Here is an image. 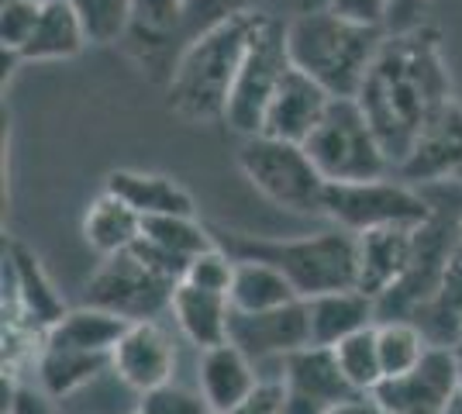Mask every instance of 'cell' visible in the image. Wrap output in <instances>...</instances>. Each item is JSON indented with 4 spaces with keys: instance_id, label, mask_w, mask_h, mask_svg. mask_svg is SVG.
Instances as JSON below:
<instances>
[{
    "instance_id": "cell-1",
    "label": "cell",
    "mask_w": 462,
    "mask_h": 414,
    "mask_svg": "<svg viewBox=\"0 0 462 414\" xmlns=\"http://www.w3.org/2000/svg\"><path fill=\"white\" fill-rule=\"evenodd\" d=\"M356 100L397 170L424 124L452 100V77L442 60L439 32L428 24L386 32Z\"/></svg>"
},
{
    "instance_id": "cell-2",
    "label": "cell",
    "mask_w": 462,
    "mask_h": 414,
    "mask_svg": "<svg viewBox=\"0 0 462 414\" xmlns=\"http://www.w3.org/2000/svg\"><path fill=\"white\" fill-rule=\"evenodd\" d=\"M263 14H238L183 45L173 66V77L166 79L170 111L187 124H214L225 121L228 100L235 90L238 69L245 62L252 35L259 32Z\"/></svg>"
},
{
    "instance_id": "cell-3",
    "label": "cell",
    "mask_w": 462,
    "mask_h": 414,
    "mask_svg": "<svg viewBox=\"0 0 462 414\" xmlns=\"http://www.w3.org/2000/svg\"><path fill=\"white\" fill-rule=\"evenodd\" d=\"M383 39L386 28L346 18L331 7L300 11L287 21L290 62L318 79L331 97H359Z\"/></svg>"
},
{
    "instance_id": "cell-4",
    "label": "cell",
    "mask_w": 462,
    "mask_h": 414,
    "mask_svg": "<svg viewBox=\"0 0 462 414\" xmlns=\"http://www.w3.org/2000/svg\"><path fill=\"white\" fill-rule=\"evenodd\" d=\"M211 235L235 259H259L276 266L293 283L300 300L352 290L359 276V242L338 225L300 238H263L225 228H211Z\"/></svg>"
},
{
    "instance_id": "cell-5",
    "label": "cell",
    "mask_w": 462,
    "mask_h": 414,
    "mask_svg": "<svg viewBox=\"0 0 462 414\" xmlns=\"http://www.w3.org/2000/svg\"><path fill=\"white\" fill-rule=\"evenodd\" d=\"M304 149L328 183H359L393 173L383 142L373 132L366 111L356 97L331 100L325 121L314 128Z\"/></svg>"
},
{
    "instance_id": "cell-6",
    "label": "cell",
    "mask_w": 462,
    "mask_h": 414,
    "mask_svg": "<svg viewBox=\"0 0 462 414\" xmlns=\"http://www.w3.org/2000/svg\"><path fill=\"white\" fill-rule=\"evenodd\" d=\"M238 170L273 207L290 215H325L328 179L310 162L304 145L280 142L270 135L242 138Z\"/></svg>"
},
{
    "instance_id": "cell-7",
    "label": "cell",
    "mask_w": 462,
    "mask_h": 414,
    "mask_svg": "<svg viewBox=\"0 0 462 414\" xmlns=\"http://www.w3.org/2000/svg\"><path fill=\"white\" fill-rule=\"evenodd\" d=\"M331 225L352 235L380 232V228H424L435 221V211L418 187H411L393 173L359 183H328L325 215Z\"/></svg>"
},
{
    "instance_id": "cell-8",
    "label": "cell",
    "mask_w": 462,
    "mask_h": 414,
    "mask_svg": "<svg viewBox=\"0 0 462 414\" xmlns=\"http://www.w3.org/2000/svg\"><path fill=\"white\" fill-rule=\"evenodd\" d=\"M176 287H180L176 276L159 270L138 245H132L128 253L107 256L97 266L94 276L83 287L79 304L111 311V315L125 317L128 325L159 321L162 311H170Z\"/></svg>"
},
{
    "instance_id": "cell-9",
    "label": "cell",
    "mask_w": 462,
    "mask_h": 414,
    "mask_svg": "<svg viewBox=\"0 0 462 414\" xmlns=\"http://www.w3.org/2000/svg\"><path fill=\"white\" fill-rule=\"evenodd\" d=\"M290 69H293V62H290L287 49V24L263 14L259 32L252 35L245 62H242L238 79H235L228 115H225V124L235 135L252 138L263 132L266 111H270L273 97H276V90Z\"/></svg>"
},
{
    "instance_id": "cell-10",
    "label": "cell",
    "mask_w": 462,
    "mask_h": 414,
    "mask_svg": "<svg viewBox=\"0 0 462 414\" xmlns=\"http://www.w3.org/2000/svg\"><path fill=\"white\" fill-rule=\"evenodd\" d=\"M459 387L462 359L452 349L431 345L411 373L390 376L369 397L386 414H445L456 404Z\"/></svg>"
},
{
    "instance_id": "cell-11",
    "label": "cell",
    "mask_w": 462,
    "mask_h": 414,
    "mask_svg": "<svg viewBox=\"0 0 462 414\" xmlns=\"http://www.w3.org/2000/svg\"><path fill=\"white\" fill-rule=\"evenodd\" d=\"M228 342H235L259 370L263 366H276L280 370L287 355L314 345L310 342L308 300H293V304L273 308V311H259V315L231 311Z\"/></svg>"
},
{
    "instance_id": "cell-12",
    "label": "cell",
    "mask_w": 462,
    "mask_h": 414,
    "mask_svg": "<svg viewBox=\"0 0 462 414\" xmlns=\"http://www.w3.org/2000/svg\"><path fill=\"white\" fill-rule=\"evenodd\" d=\"M125 45L138 60L142 73L149 69L170 79L187 45V0H132Z\"/></svg>"
},
{
    "instance_id": "cell-13",
    "label": "cell",
    "mask_w": 462,
    "mask_h": 414,
    "mask_svg": "<svg viewBox=\"0 0 462 414\" xmlns=\"http://www.w3.org/2000/svg\"><path fill=\"white\" fill-rule=\"evenodd\" d=\"M393 177L411 187L462 183V104L456 97L424 124L411 152L401 159Z\"/></svg>"
},
{
    "instance_id": "cell-14",
    "label": "cell",
    "mask_w": 462,
    "mask_h": 414,
    "mask_svg": "<svg viewBox=\"0 0 462 414\" xmlns=\"http://www.w3.org/2000/svg\"><path fill=\"white\" fill-rule=\"evenodd\" d=\"M4 287L11 290V308H14L11 328H21L24 336H35L42 342L49 336V328L66 315V304L52 290L39 259L21 242L4 245Z\"/></svg>"
},
{
    "instance_id": "cell-15",
    "label": "cell",
    "mask_w": 462,
    "mask_h": 414,
    "mask_svg": "<svg viewBox=\"0 0 462 414\" xmlns=\"http://www.w3.org/2000/svg\"><path fill=\"white\" fill-rule=\"evenodd\" d=\"M115 373L135 391L152 394L176 376V345L159 321H135L115 345Z\"/></svg>"
},
{
    "instance_id": "cell-16",
    "label": "cell",
    "mask_w": 462,
    "mask_h": 414,
    "mask_svg": "<svg viewBox=\"0 0 462 414\" xmlns=\"http://www.w3.org/2000/svg\"><path fill=\"white\" fill-rule=\"evenodd\" d=\"M331 100L335 97L328 94L318 79H310L308 73H300V69L293 66L287 77H283V83H280L276 97H273L259 135L304 145V142L314 135V128L325 121Z\"/></svg>"
},
{
    "instance_id": "cell-17",
    "label": "cell",
    "mask_w": 462,
    "mask_h": 414,
    "mask_svg": "<svg viewBox=\"0 0 462 414\" xmlns=\"http://www.w3.org/2000/svg\"><path fill=\"white\" fill-rule=\"evenodd\" d=\"M280 380L287 387V397L308 404L318 414H328L352 397H369L352 391V383L338 370L335 349H321V345H308L300 353L287 355L280 366Z\"/></svg>"
},
{
    "instance_id": "cell-18",
    "label": "cell",
    "mask_w": 462,
    "mask_h": 414,
    "mask_svg": "<svg viewBox=\"0 0 462 414\" xmlns=\"http://www.w3.org/2000/svg\"><path fill=\"white\" fill-rule=\"evenodd\" d=\"M418 232L414 228H380V232L356 235V242H359L356 290L369 294L373 300H383L411 273L414 256H418Z\"/></svg>"
},
{
    "instance_id": "cell-19",
    "label": "cell",
    "mask_w": 462,
    "mask_h": 414,
    "mask_svg": "<svg viewBox=\"0 0 462 414\" xmlns=\"http://www.w3.org/2000/svg\"><path fill=\"white\" fill-rule=\"evenodd\" d=\"M259 366L235 342L204 349L197 359V394L208 400L211 414H225L242 404L259 387Z\"/></svg>"
},
{
    "instance_id": "cell-20",
    "label": "cell",
    "mask_w": 462,
    "mask_h": 414,
    "mask_svg": "<svg viewBox=\"0 0 462 414\" xmlns=\"http://www.w3.org/2000/svg\"><path fill=\"white\" fill-rule=\"evenodd\" d=\"M170 315H173L176 328L183 332V338L197 345L200 353L214 349V345H225L231 336V300L228 294H214V290H200L180 280L170 304Z\"/></svg>"
},
{
    "instance_id": "cell-21",
    "label": "cell",
    "mask_w": 462,
    "mask_h": 414,
    "mask_svg": "<svg viewBox=\"0 0 462 414\" xmlns=\"http://www.w3.org/2000/svg\"><path fill=\"white\" fill-rule=\"evenodd\" d=\"M90 45L87 28L69 0H42L39 21L28 41L21 45L18 62H59L73 60Z\"/></svg>"
},
{
    "instance_id": "cell-22",
    "label": "cell",
    "mask_w": 462,
    "mask_h": 414,
    "mask_svg": "<svg viewBox=\"0 0 462 414\" xmlns=\"http://www.w3.org/2000/svg\"><path fill=\"white\" fill-rule=\"evenodd\" d=\"M310 315V342L321 349H335L342 338L363 332L369 325H376V300L363 290H335V294H321L308 300Z\"/></svg>"
},
{
    "instance_id": "cell-23",
    "label": "cell",
    "mask_w": 462,
    "mask_h": 414,
    "mask_svg": "<svg viewBox=\"0 0 462 414\" xmlns=\"http://www.w3.org/2000/svg\"><path fill=\"white\" fill-rule=\"evenodd\" d=\"M107 194L121 198L132 211L142 217H162V215H197V204L187 194V187H180L176 179L162 173H142V170H115L107 173L104 183Z\"/></svg>"
},
{
    "instance_id": "cell-24",
    "label": "cell",
    "mask_w": 462,
    "mask_h": 414,
    "mask_svg": "<svg viewBox=\"0 0 462 414\" xmlns=\"http://www.w3.org/2000/svg\"><path fill=\"white\" fill-rule=\"evenodd\" d=\"M111 366H115V353H79V349H59L42 342L35 355V380L45 394L66 400L100 380Z\"/></svg>"
},
{
    "instance_id": "cell-25",
    "label": "cell",
    "mask_w": 462,
    "mask_h": 414,
    "mask_svg": "<svg viewBox=\"0 0 462 414\" xmlns=\"http://www.w3.org/2000/svg\"><path fill=\"white\" fill-rule=\"evenodd\" d=\"M125 328H128L125 317L79 304L77 311H66V315L59 317L42 342L45 345H59V349H79V353H115V345L121 342Z\"/></svg>"
},
{
    "instance_id": "cell-26",
    "label": "cell",
    "mask_w": 462,
    "mask_h": 414,
    "mask_svg": "<svg viewBox=\"0 0 462 414\" xmlns=\"http://www.w3.org/2000/svg\"><path fill=\"white\" fill-rule=\"evenodd\" d=\"M231 311L242 315H259V311H273L300 300L293 283L280 273L270 262L259 259H235V280H231Z\"/></svg>"
},
{
    "instance_id": "cell-27",
    "label": "cell",
    "mask_w": 462,
    "mask_h": 414,
    "mask_svg": "<svg viewBox=\"0 0 462 414\" xmlns=\"http://www.w3.org/2000/svg\"><path fill=\"white\" fill-rule=\"evenodd\" d=\"M83 238L87 245L100 253V256H117V253H128L142 238V215L132 211L128 204L115 194H100V198L87 207L83 217Z\"/></svg>"
},
{
    "instance_id": "cell-28",
    "label": "cell",
    "mask_w": 462,
    "mask_h": 414,
    "mask_svg": "<svg viewBox=\"0 0 462 414\" xmlns=\"http://www.w3.org/2000/svg\"><path fill=\"white\" fill-rule=\"evenodd\" d=\"M142 238L152 242L155 249L170 253L173 259L190 266L193 256L214 245V235L208 225H200L197 215H162V217H142Z\"/></svg>"
},
{
    "instance_id": "cell-29",
    "label": "cell",
    "mask_w": 462,
    "mask_h": 414,
    "mask_svg": "<svg viewBox=\"0 0 462 414\" xmlns=\"http://www.w3.org/2000/svg\"><path fill=\"white\" fill-rule=\"evenodd\" d=\"M376 345H380V363H383V376H401L411 373L421 363L431 342L424 332L407 321V317H393V321H376Z\"/></svg>"
},
{
    "instance_id": "cell-30",
    "label": "cell",
    "mask_w": 462,
    "mask_h": 414,
    "mask_svg": "<svg viewBox=\"0 0 462 414\" xmlns=\"http://www.w3.org/2000/svg\"><path fill=\"white\" fill-rule=\"evenodd\" d=\"M335 359H338V370L352 383L356 394H373L386 380L383 363H380V345H376V325L342 338L335 345Z\"/></svg>"
},
{
    "instance_id": "cell-31",
    "label": "cell",
    "mask_w": 462,
    "mask_h": 414,
    "mask_svg": "<svg viewBox=\"0 0 462 414\" xmlns=\"http://www.w3.org/2000/svg\"><path fill=\"white\" fill-rule=\"evenodd\" d=\"M79 14L90 45H115L125 41L132 24V0H69Z\"/></svg>"
},
{
    "instance_id": "cell-32",
    "label": "cell",
    "mask_w": 462,
    "mask_h": 414,
    "mask_svg": "<svg viewBox=\"0 0 462 414\" xmlns=\"http://www.w3.org/2000/svg\"><path fill=\"white\" fill-rule=\"evenodd\" d=\"M231 280H235V256L225 253L217 242L211 249H204L200 256L190 259L183 283L200 287V290H214V294H231Z\"/></svg>"
},
{
    "instance_id": "cell-33",
    "label": "cell",
    "mask_w": 462,
    "mask_h": 414,
    "mask_svg": "<svg viewBox=\"0 0 462 414\" xmlns=\"http://www.w3.org/2000/svg\"><path fill=\"white\" fill-rule=\"evenodd\" d=\"M42 0H4L0 7V45H4V60L18 62L21 45L28 41L35 21H39Z\"/></svg>"
},
{
    "instance_id": "cell-34",
    "label": "cell",
    "mask_w": 462,
    "mask_h": 414,
    "mask_svg": "<svg viewBox=\"0 0 462 414\" xmlns=\"http://www.w3.org/2000/svg\"><path fill=\"white\" fill-rule=\"evenodd\" d=\"M259 0H187V41L197 39L214 24L238 14H252Z\"/></svg>"
},
{
    "instance_id": "cell-35",
    "label": "cell",
    "mask_w": 462,
    "mask_h": 414,
    "mask_svg": "<svg viewBox=\"0 0 462 414\" xmlns=\"http://www.w3.org/2000/svg\"><path fill=\"white\" fill-rule=\"evenodd\" d=\"M132 414H211L208 400L193 391H183V387H162V391H152V394H142V400L135 404Z\"/></svg>"
},
{
    "instance_id": "cell-36",
    "label": "cell",
    "mask_w": 462,
    "mask_h": 414,
    "mask_svg": "<svg viewBox=\"0 0 462 414\" xmlns=\"http://www.w3.org/2000/svg\"><path fill=\"white\" fill-rule=\"evenodd\" d=\"M4 414H62V408L39 383H18L11 373V387L4 391Z\"/></svg>"
},
{
    "instance_id": "cell-37",
    "label": "cell",
    "mask_w": 462,
    "mask_h": 414,
    "mask_svg": "<svg viewBox=\"0 0 462 414\" xmlns=\"http://www.w3.org/2000/svg\"><path fill=\"white\" fill-rule=\"evenodd\" d=\"M283 400H287L283 380H280V376H263L259 387H255L242 404H235V408L225 414H280Z\"/></svg>"
},
{
    "instance_id": "cell-38",
    "label": "cell",
    "mask_w": 462,
    "mask_h": 414,
    "mask_svg": "<svg viewBox=\"0 0 462 414\" xmlns=\"http://www.w3.org/2000/svg\"><path fill=\"white\" fill-rule=\"evenodd\" d=\"M328 7L338 11V14H346V18L386 28V7H390V0H331Z\"/></svg>"
},
{
    "instance_id": "cell-39",
    "label": "cell",
    "mask_w": 462,
    "mask_h": 414,
    "mask_svg": "<svg viewBox=\"0 0 462 414\" xmlns=\"http://www.w3.org/2000/svg\"><path fill=\"white\" fill-rule=\"evenodd\" d=\"M328 414H386L373 397H352L346 404H338V408H331Z\"/></svg>"
},
{
    "instance_id": "cell-40",
    "label": "cell",
    "mask_w": 462,
    "mask_h": 414,
    "mask_svg": "<svg viewBox=\"0 0 462 414\" xmlns=\"http://www.w3.org/2000/svg\"><path fill=\"white\" fill-rule=\"evenodd\" d=\"M280 414H318V411L308 408V404H300V400H293V397H287L283 408H280Z\"/></svg>"
},
{
    "instance_id": "cell-41",
    "label": "cell",
    "mask_w": 462,
    "mask_h": 414,
    "mask_svg": "<svg viewBox=\"0 0 462 414\" xmlns=\"http://www.w3.org/2000/svg\"><path fill=\"white\" fill-rule=\"evenodd\" d=\"M300 4V11H318V7H328L331 0H297Z\"/></svg>"
},
{
    "instance_id": "cell-42",
    "label": "cell",
    "mask_w": 462,
    "mask_h": 414,
    "mask_svg": "<svg viewBox=\"0 0 462 414\" xmlns=\"http://www.w3.org/2000/svg\"><path fill=\"white\" fill-rule=\"evenodd\" d=\"M445 414H462V394L456 397V404H452V408H448V411H445Z\"/></svg>"
},
{
    "instance_id": "cell-43",
    "label": "cell",
    "mask_w": 462,
    "mask_h": 414,
    "mask_svg": "<svg viewBox=\"0 0 462 414\" xmlns=\"http://www.w3.org/2000/svg\"><path fill=\"white\" fill-rule=\"evenodd\" d=\"M456 355L462 359V332H459V338H456Z\"/></svg>"
}]
</instances>
